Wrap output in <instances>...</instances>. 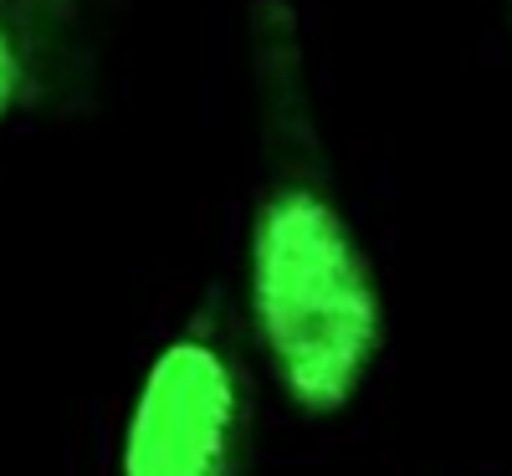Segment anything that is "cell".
I'll list each match as a JSON object with an SVG mask.
<instances>
[{
  "mask_svg": "<svg viewBox=\"0 0 512 476\" xmlns=\"http://www.w3.org/2000/svg\"><path fill=\"white\" fill-rule=\"evenodd\" d=\"M246 82L256 175L236 302L256 369L282 405L333 420L374 384L390 308L323 134L292 0H246Z\"/></svg>",
  "mask_w": 512,
  "mask_h": 476,
  "instance_id": "cell-1",
  "label": "cell"
},
{
  "mask_svg": "<svg viewBox=\"0 0 512 476\" xmlns=\"http://www.w3.org/2000/svg\"><path fill=\"white\" fill-rule=\"evenodd\" d=\"M256 379L236 287L216 282L149 359L118 436V476H251Z\"/></svg>",
  "mask_w": 512,
  "mask_h": 476,
  "instance_id": "cell-2",
  "label": "cell"
},
{
  "mask_svg": "<svg viewBox=\"0 0 512 476\" xmlns=\"http://www.w3.org/2000/svg\"><path fill=\"white\" fill-rule=\"evenodd\" d=\"M98 16L103 0H0V134L88 77Z\"/></svg>",
  "mask_w": 512,
  "mask_h": 476,
  "instance_id": "cell-3",
  "label": "cell"
},
{
  "mask_svg": "<svg viewBox=\"0 0 512 476\" xmlns=\"http://www.w3.org/2000/svg\"><path fill=\"white\" fill-rule=\"evenodd\" d=\"M502 26H507V47H512V0H502Z\"/></svg>",
  "mask_w": 512,
  "mask_h": 476,
  "instance_id": "cell-4",
  "label": "cell"
}]
</instances>
